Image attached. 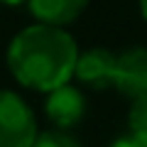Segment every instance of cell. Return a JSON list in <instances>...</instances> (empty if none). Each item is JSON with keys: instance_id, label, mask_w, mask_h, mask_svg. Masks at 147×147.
Masks as SVG:
<instances>
[{"instance_id": "10", "label": "cell", "mask_w": 147, "mask_h": 147, "mask_svg": "<svg viewBox=\"0 0 147 147\" xmlns=\"http://www.w3.org/2000/svg\"><path fill=\"white\" fill-rule=\"evenodd\" d=\"M3 5H10V7H17V5H25L27 0H0Z\"/></svg>"}, {"instance_id": "9", "label": "cell", "mask_w": 147, "mask_h": 147, "mask_svg": "<svg viewBox=\"0 0 147 147\" xmlns=\"http://www.w3.org/2000/svg\"><path fill=\"white\" fill-rule=\"evenodd\" d=\"M110 147H147V145H145L142 140H137V137L130 132V135H125V137L113 140V142H110Z\"/></svg>"}, {"instance_id": "5", "label": "cell", "mask_w": 147, "mask_h": 147, "mask_svg": "<svg viewBox=\"0 0 147 147\" xmlns=\"http://www.w3.org/2000/svg\"><path fill=\"white\" fill-rule=\"evenodd\" d=\"M113 86L127 98H137V96L147 93V49L145 47L127 49L118 57Z\"/></svg>"}, {"instance_id": "6", "label": "cell", "mask_w": 147, "mask_h": 147, "mask_svg": "<svg viewBox=\"0 0 147 147\" xmlns=\"http://www.w3.org/2000/svg\"><path fill=\"white\" fill-rule=\"evenodd\" d=\"M88 0H27L30 15L42 25L66 27L86 10Z\"/></svg>"}, {"instance_id": "1", "label": "cell", "mask_w": 147, "mask_h": 147, "mask_svg": "<svg viewBox=\"0 0 147 147\" xmlns=\"http://www.w3.org/2000/svg\"><path fill=\"white\" fill-rule=\"evenodd\" d=\"M79 47L64 27L30 25L12 37L7 47V69L25 88L49 93L74 79Z\"/></svg>"}, {"instance_id": "3", "label": "cell", "mask_w": 147, "mask_h": 147, "mask_svg": "<svg viewBox=\"0 0 147 147\" xmlns=\"http://www.w3.org/2000/svg\"><path fill=\"white\" fill-rule=\"evenodd\" d=\"M115 61H118V57L110 49H103V47H93V49H86V52H79L76 66H74V79L79 84H84L86 88L103 91L108 86H113Z\"/></svg>"}, {"instance_id": "2", "label": "cell", "mask_w": 147, "mask_h": 147, "mask_svg": "<svg viewBox=\"0 0 147 147\" xmlns=\"http://www.w3.org/2000/svg\"><path fill=\"white\" fill-rule=\"evenodd\" d=\"M37 118L15 91H0V147H32Z\"/></svg>"}, {"instance_id": "11", "label": "cell", "mask_w": 147, "mask_h": 147, "mask_svg": "<svg viewBox=\"0 0 147 147\" xmlns=\"http://www.w3.org/2000/svg\"><path fill=\"white\" fill-rule=\"evenodd\" d=\"M140 12H142V17L147 22V0H140Z\"/></svg>"}, {"instance_id": "4", "label": "cell", "mask_w": 147, "mask_h": 147, "mask_svg": "<svg viewBox=\"0 0 147 147\" xmlns=\"http://www.w3.org/2000/svg\"><path fill=\"white\" fill-rule=\"evenodd\" d=\"M44 113H47V118L57 127H61V130L76 127L86 115V96L71 84L57 86L54 91L47 93Z\"/></svg>"}, {"instance_id": "7", "label": "cell", "mask_w": 147, "mask_h": 147, "mask_svg": "<svg viewBox=\"0 0 147 147\" xmlns=\"http://www.w3.org/2000/svg\"><path fill=\"white\" fill-rule=\"evenodd\" d=\"M127 125H130L132 135L147 145V93L132 98L130 115H127Z\"/></svg>"}, {"instance_id": "8", "label": "cell", "mask_w": 147, "mask_h": 147, "mask_svg": "<svg viewBox=\"0 0 147 147\" xmlns=\"http://www.w3.org/2000/svg\"><path fill=\"white\" fill-rule=\"evenodd\" d=\"M32 147H84L76 137L71 135V132L61 130V127H57V130H44V132H37L34 142H32Z\"/></svg>"}]
</instances>
